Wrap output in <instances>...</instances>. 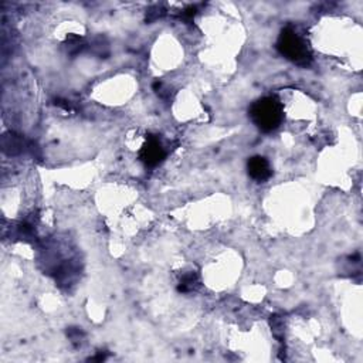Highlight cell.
Segmentation results:
<instances>
[{"label": "cell", "mask_w": 363, "mask_h": 363, "mask_svg": "<svg viewBox=\"0 0 363 363\" xmlns=\"http://www.w3.org/2000/svg\"><path fill=\"white\" fill-rule=\"evenodd\" d=\"M278 52L289 61L307 65L311 61V52L305 40L293 29H284L277 41Z\"/></svg>", "instance_id": "cell-2"}, {"label": "cell", "mask_w": 363, "mask_h": 363, "mask_svg": "<svg viewBox=\"0 0 363 363\" xmlns=\"http://www.w3.org/2000/svg\"><path fill=\"white\" fill-rule=\"evenodd\" d=\"M165 156H166V152H165V148L162 147L160 141L156 136L149 135L147 138V142L143 143L142 149L139 151L141 162H143L149 167H154V166H158L165 159Z\"/></svg>", "instance_id": "cell-3"}, {"label": "cell", "mask_w": 363, "mask_h": 363, "mask_svg": "<svg viewBox=\"0 0 363 363\" xmlns=\"http://www.w3.org/2000/svg\"><path fill=\"white\" fill-rule=\"evenodd\" d=\"M199 285V280H198V276L196 274H187L185 276L182 280H180V284H179V291L180 293H189V291H193L196 287Z\"/></svg>", "instance_id": "cell-5"}, {"label": "cell", "mask_w": 363, "mask_h": 363, "mask_svg": "<svg viewBox=\"0 0 363 363\" xmlns=\"http://www.w3.org/2000/svg\"><path fill=\"white\" fill-rule=\"evenodd\" d=\"M250 118L262 132L276 131L284 121V108L277 96H264L250 107Z\"/></svg>", "instance_id": "cell-1"}, {"label": "cell", "mask_w": 363, "mask_h": 363, "mask_svg": "<svg viewBox=\"0 0 363 363\" xmlns=\"http://www.w3.org/2000/svg\"><path fill=\"white\" fill-rule=\"evenodd\" d=\"M247 171L251 179L256 182H267L273 176V169L270 162L264 156H253L249 159Z\"/></svg>", "instance_id": "cell-4"}]
</instances>
